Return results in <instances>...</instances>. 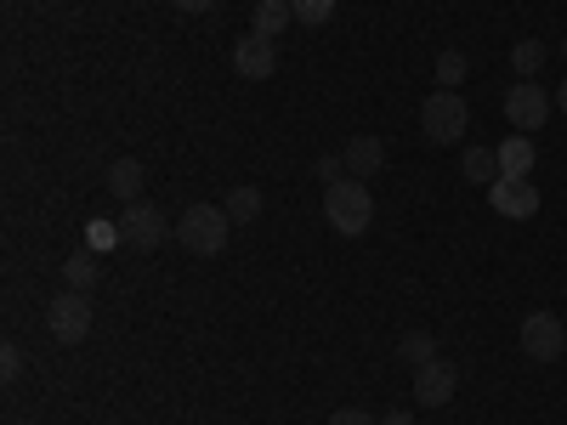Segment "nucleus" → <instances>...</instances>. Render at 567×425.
I'll return each instance as SVG.
<instances>
[{
  "label": "nucleus",
  "instance_id": "39448f33",
  "mask_svg": "<svg viewBox=\"0 0 567 425\" xmlns=\"http://www.w3.org/2000/svg\"><path fill=\"white\" fill-rule=\"evenodd\" d=\"M120 239H125L136 256H154V250L165 245V210L148 205V199L125 205V216H120Z\"/></svg>",
  "mask_w": 567,
  "mask_h": 425
},
{
  "label": "nucleus",
  "instance_id": "4be33fe9",
  "mask_svg": "<svg viewBox=\"0 0 567 425\" xmlns=\"http://www.w3.org/2000/svg\"><path fill=\"white\" fill-rule=\"evenodd\" d=\"M18 374H23V352H18V346L7 341V346H0V381H7V386H12V381H18Z\"/></svg>",
  "mask_w": 567,
  "mask_h": 425
},
{
  "label": "nucleus",
  "instance_id": "4468645a",
  "mask_svg": "<svg viewBox=\"0 0 567 425\" xmlns=\"http://www.w3.org/2000/svg\"><path fill=\"white\" fill-rule=\"evenodd\" d=\"M296 23V7H290V0H256V34H284V29H290Z\"/></svg>",
  "mask_w": 567,
  "mask_h": 425
},
{
  "label": "nucleus",
  "instance_id": "6ab92c4d",
  "mask_svg": "<svg viewBox=\"0 0 567 425\" xmlns=\"http://www.w3.org/2000/svg\"><path fill=\"white\" fill-rule=\"evenodd\" d=\"M465 52H460V45H443V52H437V80H443V91H460V80H465Z\"/></svg>",
  "mask_w": 567,
  "mask_h": 425
},
{
  "label": "nucleus",
  "instance_id": "7ed1b4c3",
  "mask_svg": "<svg viewBox=\"0 0 567 425\" xmlns=\"http://www.w3.org/2000/svg\"><path fill=\"white\" fill-rule=\"evenodd\" d=\"M465 125H471V108H465V97L460 91H432V97L420 103V136L425 142H437V148H454V142L465 136Z\"/></svg>",
  "mask_w": 567,
  "mask_h": 425
},
{
  "label": "nucleus",
  "instance_id": "f257e3e1",
  "mask_svg": "<svg viewBox=\"0 0 567 425\" xmlns=\"http://www.w3.org/2000/svg\"><path fill=\"white\" fill-rule=\"evenodd\" d=\"M227 239H233V216L221 205H187L176 216V245L187 256H221Z\"/></svg>",
  "mask_w": 567,
  "mask_h": 425
},
{
  "label": "nucleus",
  "instance_id": "6e6552de",
  "mask_svg": "<svg viewBox=\"0 0 567 425\" xmlns=\"http://www.w3.org/2000/svg\"><path fill=\"white\" fill-rule=\"evenodd\" d=\"M454 392H460V369L449 357H432L414 369V403L420 408H443V403H454Z\"/></svg>",
  "mask_w": 567,
  "mask_h": 425
},
{
  "label": "nucleus",
  "instance_id": "9d476101",
  "mask_svg": "<svg viewBox=\"0 0 567 425\" xmlns=\"http://www.w3.org/2000/svg\"><path fill=\"white\" fill-rule=\"evenodd\" d=\"M233 69H239V80H272L278 69V52L267 34H245L239 45H233Z\"/></svg>",
  "mask_w": 567,
  "mask_h": 425
},
{
  "label": "nucleus",
  "instance_id": "0eeeda50",
  "mask_svg": "<svg viewBox=\"0 0 567 425\" xmlns=\"http://www.w3.org/2000/svg\"><path fill=\"white\" fill-rule=\"evenodd\" d=\"M523 352H528L534 363H556V357L567 352V323H561L556 312H528V318H523Z\"/></svg>",
  "mask_w": 567,
  "mask_h": 425
},
{
  "label": "nucleus",
  "instance_id": "412c9836",
  "mask_svg": "<svg viewBox=\"0 0 567 425\" xmlns=\"http://www.w3.org/2000/svg\"><path fill=\"white\" fill-rule=\"evenodd\" d=\"M290 7H296V23H307V29L336 18V0H290Z\"/></svg>",
  "mask_w": 567,
  "mask_h": 425
},
{
  "label": "nucleus",
  "instance_id": "f03ea898",
  "mask_svg": "<svg viewBox=\"0 0 567 425\" xmlns=\"http://www.w3.org/2000/svg\"><path fill=\"white\" fill-rule=\"evenodd\" d=\"M323 216L336 232H347V239H358V232H369L374 221V199H369V182L358 176H341V182H329L323 187Z\"/></svg>",
  "mask_w": 567,
  "mask_h": 425
},
{
  "label": "nucleus",
  "instance_id": "b1692460",
  "mask_svg": "<svg viewBox=\"0 0 567 425\" xmlns=\"http://www.w3.org/2000/svg\"><path fill=\"white\" fill-rule=\"evenodd\" d=\"M329 425H374L363 408H336V414H329Z\"/></svg>",
  "mask_w": 567,
  "mask_h": 425
},
{
  "label": "nucleus",
  "instance_id": "ddd939ff",
  "mask_svg": "<svg viewBox=\"0 0 567 425\" xmlns=\"http://www.w3.org/2000/svg\"><path fill=\"white\" fill-rule=\"evenodd\" d=\"M460 176L477 182V187H494V182H499V154H494V148H465V154H460Z\"/></svg>",
  "mask_w": 567,
  "mask_h": 425
},
{
  "label": "nucleus",
  "instance_id": "a878e982",
  "mask_svg": "<svg viewBox=\"0 0 567 425\" xmlns=\"http://www.w3.org/2000/svg\"><path fill=\"white\" fill-rule=\"evenodd\" d=\"M381 425H414V414H409V408H392V414H386Z\"/></svg>",
  "mask_w": 567,
  "mask_h": 425
},
{
  "label": "nucleus",
  "instance_id": "20e7f679",
  "mask_svg": "<svg viewBox=\"0 0 567 425\" xmlns=\"http://www.w3.org/2000/svg\"><path fill=\"white\" fill-rule=\"evenodd\" d=\"M45 329H52L58 346H80L91 335V301L80 290H63L52 307H45Z\"/></svg>",
  "mask_w": 567,
  "mask_h": 425
},
{
  "label": "nucleus",
  "instance_id": "2eb2a0df",
  "mask_svg": "<svg viewBox=\"0 0 567 425\" xmlns=\"http://www.w3.org/2000/svg\"><path fill=\"white\" fill-rule=\"evenodd\" d=\"M109 194H114L120 205H136V199H142V165H136V159H120V165L109 170Z\"/></svg>",
  "mask_w": 567,
  "mask_h": 425
},
{
  "label": "nucleus",
  "instance_id": "cd10ccee",
  "mask_svg": "<svg viewBox=\"0 0 567 425\" xmlns=\"http://www.w3.org/2000/svg\"><path fill=\"white\" fill-rule=\"evenodd\" d=\"M561 58H567V34H561Z\"/></svg>",
  "mask_w": 567,
  "mask_h": 425
},
{
  "label": "nucleus",
  "instance_id": "393cba45",
  "mask_svg": "<svg viewBox=\"0 0 567 425\" xmlns=\"http://www.w3.org/2000/svg\"><path fill=\"white\" fill-rule=\"evenodd\" d=\"M171 7H176V12H210L216 0H171Z\"/></svg>",
  "mask_w": 567,
  "mask_h": 425
},
{
  "label": "nucleus",
  "instance_id": "9b49d317",
  "mask_svg": "<svg viewBox=\"0 0 567 425\" xmlns=\"http://www.w3.org/2000/svg\"><path fill=\"white\" fill-rule=\"evenodd\" d=\"M341 159H347V170H352L358 182H369L374 170L386 165V142H381V136H352L347 148H341Z\"/></svg>",
  "mask_w": 567,
  "mask_h": 425
},
{
  "label": "nucleus",
  "instance_id": "5701e85b",
  "mask_svg": "<svg viewBox=\"0 0 567 425\" xmlns=\"http://www.w3.org/2000/svg\"><path fill=\"white\" fill-rule=\"evenodd\" d=\"M341 170H347V159H341V154H323V159L312 165V176H318L323 187H329V182H341Z\"/></svg>",
  "mask_w": 567,
  "mask_h": 425
},
{
  "label": "nucleus",
  "instance_id": "a211bd4d",
  "mask_svg": "<svg viewBox=\"0 0 567 425\" xmlns=\"http://www.w3.org/2000/svg\"><path fill=\"white\" fill-rule=\"evenodd\" d=\"M437 357V341L425 335V329H409V335L398 341V363H409V369H420V363H432Z\"/></svg>",
  "mask_w": 567,
  "mask_h": 425
},
{
  "label": "nucleus",
  "instance_id": "423d86ee",
  "mask_svg": "<svg viewBox=\"0 0 567 425\" xmlns=\"http://www.w3.org/2000/svg\"><path fill=\"white\" fill-rule=\"evenodd\" d=\"M505 120H511L516 136H534V131L550 120V97L539 91V80H516V85L505 91Z\"/></svg>",
  "mask_w": 567,
  "mask_h": 425
},
{
  "label": "nucleus",
  "instance_id": "bb28decb",
  "mask_svg": "<svg viewBox=\"0 0 567 425\" xmlns=\"http://www.w3.org/2000/svg\"><path fill=\"white\" fill-rule=\"evenodd\" d=\"M556 108L567 114V80H561V91H556Z\"/></svg>",
  "mask_w": 567,
  "mask_h": 425
},
{
  "label": "nucleus",
  "instance_id": "f3484780",
  "mask_svg": "<svg viewBox=\"0 0 567 425\" xmlns=\"http://www.w3.org/2000/svg\"><path fill=\"white\" fill-rule=\"evenodd\" d=\"M221 210L233 216V227H245V221H261V187H233Z\"/></svg>",
  "mask_w": 567,
  "mask_h": 425
},
{
  "label": "nucleus",
  "instance_id": "dca6fc26",
  "mask_svg": "<svg viewBox=\"0 0 567 425\" xmlns=\"http://www.w3.org/2000/svg\"><path fill=\"white\" fill-rule=\"evenodd\" d=\"M545 40H516L511 45V69H516V80H539V69H545Z\"/></svg>",
  "mask_w": 567,
  "mask_h": 425
},
{
  "label": "nucleus",
  "instance_id": "aec40b11",
  "mask_svg": "<svg viewBox=\"0 0 567 425\" xmlns=\"http://www.w3.org/2000/svg\"><path fill=\"white\" fill-rule=\"evenodd\" d=\"M63 278H69V290H91V283H97V261L91 256H74V261H63Z\"/></svg>",
  "mask_w": 567,
  "mask_h": 425
},
{
  "label": "nucleus",
  "instance_id": "f8f14e48",
  "mask_svg": "<svg viewBox=\"0 0 567 425\" xmlns=\"http://www.w3.org/2000/svg\"><path fill=\"white\" fill-rule=\"evenodd\" d=\"M494 154H499V176H528L534 170V136H516L511 131Z\"/></svg>",
  "mask_w": 567,
  "mask_h": 425
},
{
  "label": "nucleus",
  "instance_id": "1a4fd4ad",
  "mask_svg": "<svg viewBox=\"0 0 567 425\" xmlns=\"http://www.w3.org/2000/svg\"><path fill=\"white\" fill-rule=\"evenodd\" d=\"M488 199H494V210L511 216V221L539 216V187H534V176H499V182L488 187Z\"/></svg>",
  "mask_w": 567,
  "mask_h": 425
}]
</instances>
